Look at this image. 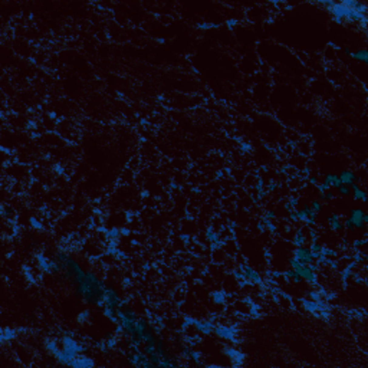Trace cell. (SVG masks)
Here are the masks:
<instances>
[{
    "instance_id": "8",
    "label": "cell",
    "mask_w": 368,
    "mask_h": 368,
    "mask_svg": "<svg viewBox=\"0 0 368 368\" xmlns=\"http://www.w3.org/2000/svg\"><path fill=\"white\" fill-rule=\"evenodd\" d=\"M216 334L219 336H221V338H226V339H233V334H235V331L231 329V328H229V326H219V328H216Z\"/></svg>"
},
{
    "instance_id": "33",
    "label": "cell",
    "mask_w": 368,
    "mask_h": 368,
    "mask_svg": "<svg viewBox=\"0 0 368 368\" xmlns=\"http://www.w3.org/2000/svg\"><path fill=\"white\" fill-rule=\"evenodd\" d=\"M344 50H345V53H348V55H351V53H352L351 50H349V48H345V49H344Z\"/></svg>"
},
{
    "instance_id": "11",
    "label": "cell",
    "mask_w": 368,
    "mask_h": 368,
    "mask_svg": "<svg viewBox=\"0 0 368 368\" xmlns=\"http://www.w3.org/2000/svg\"><path fill=\"white\" fill-rule=\"evenodd\" d=\"M302 303L305 309L309 312H316L318 311V301H309V299H302Z\"/></svg>"
},
{
    "instance_id": "6",
    "label": "cell",
    "mask_w": 368,
    "mask_h": 368,
    "mask_svg": "<svg viewBox=\"0 0 368 368\" xmlns=\"http://www.w3.org/2000/svg\"><path fill=\"white\" fill-rule=\"evenodd\" d=\"M349 188H351V191H352V194H354V198H355V200H361V201H364V203H367L368 201L367 193L360 187V184H355V183H354V184L349 186Z\"/></svg>"
},
{
    "instance_id": "1",
    "label": "cell",
    "mask_w": 368,
    "mask_h": 368,
    "mask_svg": "<svg viewBox=\"0 0 368 368\" xmlns=\"http://www.w3.org/2000/svg\"><path fill=\"white\" fill-rule=\"evenodd\" d=\"M349 219L354 221L355 229L358 230H365L368 223V216L363 209H351L349 211Z\"/></svg>"
},
{
    "instance_id": "29",
    "label": "cell",
    "mask_w": 368,
    "mask_h": 368,
    "mask_svg": "<svg viewBox=\"0 0 368 368\" xmlns=\"http://www.w3.org/2000/svg\"><path fill=\"white\" fill-rule=\"evenodd\" d=\"M32 225H33V226H36V227H40V223H39V221H38L36 219H32Z\"/></svg>"
},
{
    "instance_id": "7",
    "label": "cell",
    "mask_w": 368,
    "mask_h": 368,
    "mask_svg": "<svg viewBox=\"0 0 368 368\" xmlns=\"http://www.w3.org/2000/svg\"><path fill=\"white\" fill-rule=\"evenodd\" d=\"M326 221H328V225H329L331 230L341 231L342 229H344V225L339 221V216L335 214V213H334V214H331V216H328V217H326Z\"/></svg>"
},
{
    "instance_id": "17",
    "label": "cell",
    "mask_w": 368,
    "mask_h": 368,
    "mask_svg": "<svg viewBox=\"0 0 368 368\" xmlns=\"http://www.w3.org/2000/svg\"><path fill=\"white\" fill-rule=\"evenodd\" d=\"M338 191H339V194L341 196H344V197H346V196H349L351 194V188H349V186H342L338 188Z\"/></svg>"
},
{
    "instance_id": "5",
    "label": "cell",
    "mask_w": 368,
    "mask_h": 368,
    "mask_svg": "<svg viewBox=\"0 0 368 368\" xmlns=\"http://www.w3.org/2000/svg\"><path fill=\"white\" fill-rule=\"evenodd\" d=\"M299 275H301V278L305 280H308V282H311V283H316V275H315V272H313L308 265H305L302 269L298 272Z\"/></svg>"
},
{
    "instance_id": "30",
    "label": "cell",
    "mask_w": 368,
    "mask_h": 368,
    "mask_svg": "<svg viewBox=\"0 0 368 368\" xmlns=\"http://www.w3.org/2000/svg\"><path fill=\"white\" fill-rule=\"evenodd\" d=\"M309 181L312 183V184H316V181H318V180H316V177H309Z\"/></svg>"
},
{
    "instance_id": "4",
    "label": "cell",
    "mask_w": 368,
    "mask_h": 368,
    "mask_svg": "<svg viewBox=\"0 0 368 368\" xmlns=\"http://www.w3.org/2000/svg\"><path fill=\"white\" fill-rule=\"evenodd\" d=\"M338 177H339L341 183H342L344 186H351V184H354V183L358 180V177L355 176V173H352L351 170L341 171V174Z\"/></svg>"
},
{
    "instance_id": "3",
    "label": "cell",
    "mask_w": 368,
    "mask_h": 368,
    "mask_svg": "<svg viewBox=\"0 0 368 368\" xmlns=\"http://www.w3.org/2000/svg\"><path fill=\"white\" fill-rule=\"evenodd\" d=\"M240 269L243 270V275H245V278H246L249 282H252V283H262V278H260V275H259L255 269H252L250 266L240 265Z\"/></svg>"
},
{
    "instance_id": "31",
    "label": "cell",
    "mask_w": 368,
    "mask_h": 368,
    "mask_svg": "<svg viewBox=\"0 0 368 368\" xmlns=\"http://www.w3.org/2000/svg\"><path fill=\"white\" fill-rule=\"evenodd\" d=\"M276 187H278V186H276V184H275V183H272V184H270V186H269V187H268V188H269V190H270V191H272V190H275V188H276Z\"/></svg>"
},
{
    "instance_id": "21",
    "label": "cell",
    "mask_w": 368,
    "mask_h": 368,
    "mask_svg": "<svg viewBox=\"0 0 368 368\" xmlns=\"http://www.w3.org/2000/svg\"><path fill=\"white\" fill-rule=\"evenodd\" d=\"M118 236H120V230H116V229H111L110 231H106V237L111 240H115Z\"/></svg>"
},
{
    "instance_id": "32",
    "label": "cell",
    "mask_w": 368,
    "mask_h": 368,
    "mask_svg": "<svg viewBox=\"0 0 368 368\" xmlns=\"http://www.w3.org/2000/svg\"><path fill=\"white\" fill-rule=\"evenodd\" d=\"M181 239H183V240H190V237L187 236V235H183V236H181Z\"/></svg>"
},
{
    "instance_id": "28",
    "label": "cell",
    "mask_w": 368,
    "mask_h": 368,
    "mask_svg": "<svg viewBox=\"0 0 368 368\" xmlns=\"http://www.w3.org/2000/svg\"><path fill=\"white\" fill-rule=\"evenodd\" d=\"M289 217H291V219L295 221V220H296V210H292L291 213H289Z\"/></svg>"
},
{
    "instance_id": "23",
    "label": "cell",
    "mask_w": 368,
    "mask_h": 368,
    "mask_svg": "<svg viewBox=\"0 0 368 368\" xmlns=\"http://www.w3.org/2000/svg\"><path fill=\"white\" fill-rule=\"evenodd\" d=\"M324 197H325V201H328V200H332V198L335 197V194L331 191V190H328V191L324 193Z\"/></svg>"
},
{
    "instance_id": "10",
    "label": "cell",
    "mask_w": 368,
    "mask_h": 368,
    "mask_svg": "<svg viewBox=\"0 0 368 368\" xmlns=\"http://www.w3.org/2000/svg\"><path fill=\"white\" fill-rule=\"evenodd\" d=\"M351 56L354 58V59H357V61L363 62V63H367V62H368V53H367V50H365V49L357 50V52L351 53Z\"/></svg>"
},
{
    "instance_id": "22",
    "label": "cell",
    "mask_w": 368,
    "mask_h": 368,
    "mask_svg": "<svg viewBox=\"0 0 368 368\" xmlns=\"http://www.w3.org/2000/svg\"><path fill=\"white\" fill-rule=\"evenodd\" d=\"M344 226H345V229L348 231H355V230H357V229H355V225H354V221H352L349 217L345 220V225H344Z\"/></svg>"
},
{
    "instance_id": "27",
    "label": "cell",
    "mask_w": 368,
    "mask_h": 368,
    "mask_svg": "<svg viewBox=\"0 0 368 368\" xmlns=\"http://www.w3.org/2000/svg\"><path fill=\"white\" fill-rule=\"evenodd\" d=\"M289 204H291L292 207H296V204H298V198H296V197L291 198V201H289Z\"/></svg>"
},
{
    "instance_id": "19",
    "label": "cell",
    "mask_w": 368,
    "mask_h": 368,
    "mask_svg": "<svg viewBox=\"0 0 368 368\" xmlns=\"http://www.w3.org/2000/svg\"><path fill=\"white\" fill-rule=\"evenodd\" d=\"M213 299H214V302H217V303H223L225 302V295H223V292H214V293H213Z\"/></svg>"
},
{
    "instance_id": "25",
    "label": "cell",
    "mask_w": 368,
    "mask_h": 368,
    "mask_svg": "<svg viewBox=\"0 0 368 368\" xmlns=\"http://www.w3.org/2000/svg\"><path fill=\"white\" fill-rule=\"evenodd\" d=\"M13 336V332L12 331H5L3 334H2V341H6L7 338H12Z\"/></svg>"
},
{
    "instance_id": "15",
    "label": "cell",
    "mask_w": 368,
    "mask_h": 368,
    "mask_svg": "<svg viewBox=\"0 0 368 368\" xmlns=\"http://www.w3.org/2000/svg\"><path fill=\"white\" fill-rule=\"evenodd\" d=\"M311 210H312L313 213H319L322 210V203L319 200H313L312 203H311Z\"/></svg>"
},
{
    "instance_id": "2",
    "label": "cell",
    "mask_w": 368,
    "mask_h": 368,
    "mask_svg": "<svg viewBox=\"0 0 368 368\" xmlns=\"http://www.w3.org/2000/svg\"><path fill=\"white\" fill-rule=\"evenodd\" d=\"M293 258L296 259V260H299V262H301V263H303V265L313 263V256H312V252H311V249H309V247L299 246L296 250L293 252Z\"/></svg>"
},
{
    "instance_id": "24",
    "label": "cell",
    "mask_w": 368,
    "mask_h": 368,
    "mask_svg": "<svg viewBox=\"0 0 368 368\" xmlns=\"http://www.w3.org/2000/svg\"><path fill=\"white\" fill-rule=\"evenodd\" d=\"M332 176H334V173H329V174H326V176H325V180H324V184H326V186H329V187H331Z\"/></svg>"
},
{
    "instance_id": "12",
    "label": "cell",
    "mask_w": 368,
    "mask_h": 368,
    "mask_svg": "<svg viewBox=\"0 0 368 368\" xmlns=\"http://www.w3.org/2000/svg\"><path fill=\"white\" fill-rule=\"evenodd\" d=\"M285 278H286V279H291V280H293V282H296V283H299V282L302 280V278H301V275L298 273L296 270H293V269L286 270V272H285Z\"/></svg>"
},
{
    "instance_id": "26",
    "label": "cell",
    "mask_w": 368,
    "mask_h": 368,
    "mask_svg": "<svg viewBox=\"0 0 368 368\" xmlns=\"http://www.w3.org/2000/svg\"><path fill=\"white\" fill-rule=\"evenodd\" d=\"M275 216H276V214H275V211H268V214L265 216V219H269V220H270V219H273Z\"/></svg>"
},
{
    "instance_id": "18",
    "label": "cell",
    "mask_w": 368,
    "mask_h": 368,
    "mask_svg": "<svg viewBox=\"0 0 368 368\" xmlns=\"http://www.w3.org/2000/svg\"><path fill=\"white\" fill-rule=\"evenodd\" d=\"M352 246H354V249H355V250H358L360 247H365V246H367V240H365V239H358V240H354V245H352Z\"/></svg>"
},
{
    "instance_id": "14",
    "label": "cell",
    "mask_w": 368,
    "mask_h": 368,
    "mask_svg": "<svg viewBox=\"0 0 368 368\" xmlns=\"http://www.w3.org/2000/svg\"><path fill=\"white\" fill-rule=\"evenodd\" d=\"M321 253L324 255L325 258H335V256H336V250H334V249H329V247H325V246H322V249H321Z\"/></svg>"
},
{
    "instance_id": "9",
    "label": "cell",
    "mask_w": 368,
    "mask_h": 368,
    "mask_svg": "<svg viewBox=\"0 0 368 368\" xmlns=\"http://www.w3.org/2000/svg\"><path fill=\"white\" fill-rule=\"evenodd\" d=\"M308 239L306 236H305V231H303V229H299V230L296 231V235H295V237H293V243L296 245L298 247L299 246H303V243L306 242Z\"/></svg>"
},
{
    "instance_id": "20",
    "label": "cell",
    "mask_w": 368,
    "mask_h": 368,
    "mask_svg": "<svg viewBox=\"0 0 368 368\" xmlns=\"http://www.w3.org/2000/svg\"><path fill=\"white\" fill-rule=\"evenodd\" d=\"M342 186V183H341L339 177L336 176V174H334L332 176V181H331V187H334V188H339V187Z\"/></svg>"
},
{
    "instance_id": "13",
    "label": "cell",
    "mask_w": 368,
    "mask_h": 368,
    "mask_svg": "<svg viewBox=\"0 0 368 368\" xmlns=\"http://www.w3.org/2000/svg\"><path fill=\"white\" fill-rule=\"evenodd\" d=\"M288 265L291 266V269L296 270V272H299V270H301V269H302V268H303V266H305V265H303V263H301V262H299V260H296V259H295V258L289 259V260H288Z\"/></svg>"
},
{
    "instance_id": "16",
    "label": "cell",
    "mask_w": 368,
    "mask_h": 368,
    "mask_svg": "<svg viewBox=\"0 0 368 368\" xmlns=\"http://www.w3.org/2000/svg\"><path fill=\"white\" fill-rule=\"evenodd\" d=\"M309 249H311V252L312 253H319L321 252V249H322V245H319L318 240H313V242L311 243V247H309Z\"/></svg>"
}]
</instances>
